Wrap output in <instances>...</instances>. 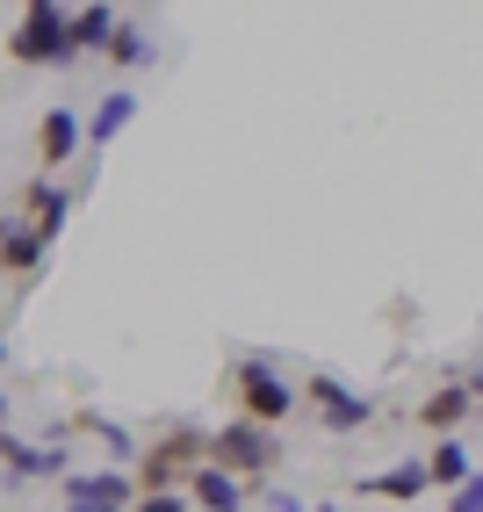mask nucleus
Wrapping results in <instances>:
<instances>
[{
	"mask_svg": "<svg viewBox=\"0 0 483 512\" xmlns=\"http://www.w3.org/2000/svg\"><path fill=\"white\" fill-rule=\"evenodd\" d=\"M22 217H29V231L51 246V238L65 231V217H73V188H58L51 174H37V181L22 188Z\"/></svg>",
	"mask_w": 483,
	"mask_h": 512,
	"instance_id": "obj_7",
	"label": "nucleus"
},
{
	"mask_svg": "<svg viewBox=\"0 0 483 512\" xmlns=\"http://www.w3.org/2000/svg\"><path fill=\"white\" fill-rule=\"evenodd\" d=\"M37 152H44V174H58V166H73L87 152V123L65 109V101H51L44 123H37Z\"/></svg>",
	"mask_w": 483,
	"mask_h": 512,
	"instance_id": "obj_6",
	"label": "nucleus"
},
{
	"mask_svg": "<svg viewBox=\"0 0 483 512\" xmlns=\"http://www.w3.org/2000/svg\"><path fill=\"white\" fill-rule=\"evenodd\" d=\"M188 498H195L202 512H246V484L224 476V469H195V476H188Z\"/></svg>",
	"mask_w": 483,
	"mask_h": 512,
	"instance_id": "obj_15",
	"label": "nucleus"
},
{
	"mask_svg": "<svg viewBox=\"0 0 483 512\" xmlns=\"http://www.w3.org/2000/svg\"><path fill=\"white\" fill-rule=\"evenodd\" d=\"M130 512H188V498H181V491H137Z\"/></svg>",
	"mask_w": 483,
	"mask_h": 512,
	"instance_id": "obj_18",
	"label": "nucleus"
},
{
	"mask_svg": "<svg viewBox=\"0 0 483 512\" xmlns=\"http://www.w3.org/2000/svg\"><path fill=\"white\" fill-rule=\"evenodd\" d=\"M130 123H137V94L130 87H109V94L94 101V116H87V152H109Z\"/></svg>",
	"mask_w": 483,
	"mask_h": 512,
	"instance_id": "obj_10",
	"label": "nucleus"
},
{
	"mask_svg": "<svg viewBox=\"0 0 483 512\" xmlns=\"http://www.w3.org/2000/svg\"><path fill=\"white\" fill-rule=\"evenodd\" d=\"M310 512H339V505H310Z\"/></svg>",
	"mask_w": 483,
	"mask_h": 512,
	"instance_id": "obj_24",
	"label": "nucleus"
},
{
	"mask_svg": "<svg viewBox=\"0 0 483 512\" xmlns=\"http://www.w3.org/2000/svg\"><path fill=\"white\" fill-rule=\"evenodd\" d=\"M109 65H123V73H145V65H159V44H152L137 22H123L116 44H109Z\"/></svg>",
	"mask_w": 483,
	"mask_h": 512,
	"instance_id": "obj_17",
	"label": "nucleus"
},
{
	"mask_svg": "<svg viewBox=\"0 0 483 512\" xmlns=\"http://www.w3.org/2000/svg\"><path fill=\"white\" fill-rule=\"evenodd\" d=\"M469 412H476V397L462 390V375H447V383H440V390L419 404V426L447 440V433H462V426H469Z\"/></svg>",
	"mask_w": 483,
	"mask_h": 512,
	"instance_id": "obj_11",
	"label": "nucleus"
},
{
	"mask_svg": "<svg viewBox=\"0 0 483 512\" xmlns=\"http://www.w3.org/2000/svg\"><path fill=\"white\" fill-rule=\"evenodd\" d=\"M274 462H282V440H274V426H253V419H224V426L210 433V469L238 476V484L267 476Z\"/></svg>",
	"mask_w": 483,
	"mask_h": 512,
	"instance_id": "obj_3",
	"label": "nucleus"
},
{
	"mask_svg": "<svg viewBox=\"0 0 483 512\" xmlns=\"http://www.w3.org/2000/svg\"><path fill=\"white\" fill-rule=\"evenodd\" d=\"M65 505H137V476L130 469H87V476H65Z\"/></svg>",
	"mask_w": 483,
	"mask_h": 512,
	"instance_id": "obj_8",
	"label": "nucleus"
},
{
	"mask_svg": "<svg viewBox=\"0 0 483 512\" xmlns=\"http://www.w3.org/2000/svg\"><path fill=\"white\" fill-rule=\"evenodd\" d=\"M447 512H483V476H469L462 491H447Z\"/></svg>",
	"mask_w": 483,
	"mask_h": 512,
	"instance_id": "obj_19",
	"label": "nucleus"
},
{
	"mask_svg": "<svg viewBox=\"0 0 483 512\" xmlns=\"http://www.w3.org/2000/svg\"><path fill=\"white\" fill-rule=\"evenodd\" d=\"M44 253H51V246H44L22 217H0V267H8V275H37Z\"/></svg>",
	"mask_w": 483,
	"mask_h": 512,
	"instance_id": "obj_13",
	"label": "nucleus"
},
{
	"mask_svg": "<svg viewBox=\"0 0 483 512\" xmlns=\"http://www.w3.org/2000/svg\"><path fill=\"white\" fill-rule=\"evenodd\" d=\"M0 433H8V390H0Z\"/></svg>",
	"mask_w": 483,
	"mask_h": 512,
	"instance_id": "obj_23",
	"label": "nucleus"
},
{
	"mask_svg": "<svg viewBox=\"0 0 483 512\" xmlns=\"http://www.w3.org/2000/svg\"><path fill=\"white\" fill-rule=\"evenodd\" d=\"M8 58L15 65H73L80 58V44H73V15L65 8H51V0H29L22 8V22L8 29Z\"/></svg>",
	"mask_w": 483,
	"mask_h": 512,
	"instance_id": "obj_1",
	"label": "nucleus"
},
{
	"mask_svg": "<svg viewBox=\"0 0 483 512\" xmlns=\"http://www.w3.org/2000/svg\"><path fill=\"white\" fill-rule=\"evenodd\" d=\"M267 512H310V505H303V498H289V491H274V498H267Z\"/></svg>",
	"mask_w": 483,
	"mask_h": 512,
	"instance_id": "obj_20",
	"label": "nucleus"
},
{
	"mask_svg": "<svg viewBox=\"0 0 483 512\" xmlns=\"http://www.w3.org/2000/svg\"><path fill=\"white\" fill-rule=\"evenodd\" d=\"M361 498H426L433 491V476H426V455H404V462H390V469H375V476H361L354 484Z\"/></svg>",
	"mask_w": 483,
	"mask_h": 512,
	"instance_id": "obj_9",
	"label": "nucleus"
},
{
	"mask_svg": "<svg viewBox=\"0 0 483 512\" xmlns=\"http://www.w3.org/2000/svg\"><path fill=\"white\" fill-rule=\"evenodd\" d=\"M65 15H73V44H80V51H101V58H109L116 29H123L116 8H65Z\"/></svg>",
	"mask_w": 483,
	"mask_h": 512,
	"instance_id": "obj_16",
	"label": "nucleus"
},
{
	"mask_svg": "<svg viewBox=\"0 0 483 512\" xmlns=\"http://www.w3.org/2000/svg\"><path fill=\"white\" fill-rule=\"evenodd\" d=\"M73 426L101 440V455H109V469H130V462H145V448H137V433H130L123 419H109V412H73Z\"/></svg>",
	"mask_w": 483,
	"mask_h": 512,
	"instance_id": "obj_12",
	"label": "nucleus"
},
{
	"mask_svg": "<svg viewBox=\"0 0 483 512\" xmlns=\"http://www.w3.org/2000/svg\"><path fill=\"white\" fill-rule=\"evenodd\" d=\"M0 469L22 476V484H51V476L65 484V476H73V455H65L58 440L37 448V440H22V433H0Z\"/></svg>",
	"mask_w": 483,
	"mask_h": 512,
	"instance_id": "obj_5",
	"label": "nucleus"
},
{
	"mask_svg": "<svg viewBox=\"0 0 483 512\" xmlns=\"http://www.w3.org/2000/svg\"><path fill=\"white\" fill-rule=\"evenodd\" d=\"M426 476H433V491H462L469 476H476L462 433H447V440H433V448H426Z\"/></svg>",
	"mask_w": 483,
	"mask_h": 512,
	"instance_id": "obj_14",
	"label": "nucleus"
},
{
	"mask_svg": "<svg viewBox=\"0 0 483 512\" xmlns=\"http://www.w3.org/2000/svg\"><path fill=\"white\" fill-rule=\"evenodd\" d=\"M303 404L325 419V433H361L375 419V397H361L354 383H339V375H310L303 383Z\"/></svg>",
	"mask_w": 483,
	"mask_h": 512,
	"instance_id": "obj_4",
	"label": "nucleus"
},
{
	"mask_svg": "<svg viewBox=\"0 0 483 512\" xmlns=\"http://www.w3.org/2000/svg\"><path fill=\"white\" fill-rule=\"evenodd\" d=\"M462 390H469V397L483 404V368H469V375H462Z\"/></svg>",
	"mask_w": 483,
	"mask_h": 512,
	"instance_id": "obj_21",
	"label": "nucleus"
},
{
	"mask_svg": "<svg viewBox=\"0 0 483 512\" xmlns=\"http://www.w3.org/2000/svg\"><path fill=\"white\" fill-rule=\"evenodd\" d=\"M231 383H238V419H253V426H282L296 404H303V390H296L267 354H246Z\"/></svg>",
	"mask_w": 483,
	"mask_h": 512,
	"instance_id": "obj_2",
	"label": "nucleus"
},
{
	"mask_svg": "<svg viewBox=\"0 0 483 512\" xmlns=\"http://www.w3.org/2000/svg\"><path fill=\"white\" fill-rule=\"evenodd\" d=\"M65 512H116V505H65Z\"/></svg>",
	"mask_w": 483,
	"mask_h": 512,
	"instance_id": "obj_22",
	"label": "nucleus"
},
{
	"mask_svg": "<svg viewBox=\"0 0 483 512\" xmlns=\"http://www.w3.org/2000/svg\"><path fill=\"white\" fill-rule=\"evenodd\" d=\"M0 361H8V339H0Z\"/></svg>",
	"mask_w": 483,
	"mask_h": 512,
	"instance_id": "obj_25",
	"label": "nucleus"
}]
</instances>
